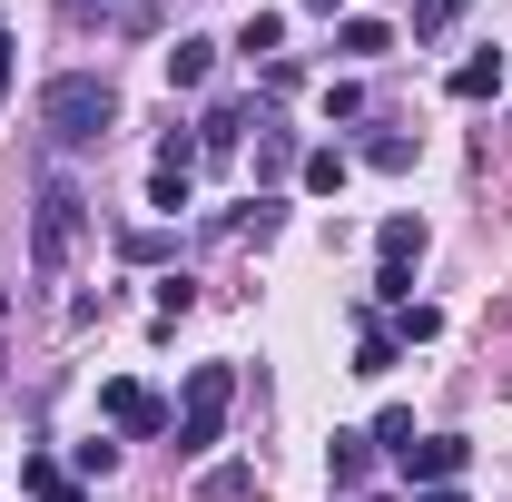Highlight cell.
<instances>
[{
	"label": "cell",
	"mask_w": 512,
	"mask_h": 502,
	"mask_svg": "<svg viewBox=\"0 0 512 502\" xmlns=\"http://www.w3.org/2000/svg\"><path fill=\"white\" fill-rule=\"evenodd\" d=\"M0 99H10V30H0Z\"/></svg>",
	"instance_id": "d4e9b609"
},
{
	"label": "cell",
	"mask_w": 512,
	"mask_h": 502,
	"mask_svg": "<svg viewBox=\"0 0 512 502\" xmlns=\"http://www.w3.org/2000/svg\"><path fill=\"white\" fill-rule=\"evenodd\" d=\"M99 414H109L119 434H168V404H158L138 375H109V384H99Z\"/></svg>",
	"instance_id": "5b68a950"
},
{
	"label": "cell",
	"mask_w": 512,
	"mask_h": 502,
	"mask_svg": "<svg viewBox=\"0 0 512 502\" xmlns=\"http://www.w3.org/2000/svg\"><path fill=\"white\" fill-rule=\"evenodd\" d=\"M394 355H404V345H394V325L365 306V315H355V375H394Z\"/></svg>",
	"instance_id": "30bf717a"
},
{
	"label": "cell",
	"mask_w": 512,
	"mask_h": 502,
	"mask_svg": "<svg viewBox=\"0 0 512 502\" xmlns=\"http://www.w3.org/2000/svg\"><path fill=\"white\" fill-rule=\"evenodd\" d=\"M69 463H79L89 483H109V473H119V443H99V434H89V443H79V453H69Z\"/></svg>",
	"instance_id": "cb8c5ba5"
},
{
	"label": "cell",
	"mask_w": 512,
	"mask_h": 502,
	"mask_svg": "<svg viewBox=\"0 0 512 502\" xmlns=\"http://www.w3.org/2000/svg\"><path fill=\"white\" fill-rule=\"evenodd\" d=\"M463 10H473V0H414V40H444Z\"/></svg>",
	"instance_id": "ac0fdd59"
},
{
	"label": "cell",
	"mask_w": 512,
	"mask_h": 502,
	"mask_svg": "<svg viewBox=\"0 0 512 502\" xmlns=\"http://www.w3.org/2000/svg\"><path fill=\"white\" fill-rule=\"evenodd\" d=\"M306 10H316V20H335V10H345V0H306Z\"/></svg>",
	"instance_id": "4316f807"
},
{
	"label": "cell",
	"mask_w": 512,
	"mask_h": 502,
	"mask_svg": "<svg viewBox=\"0 0 512 502\" xmlns=\"http://www.w3.org/2000/svg\"><path fill=\"white\" fill-rule=\"evenodd\" d=\"M424 502H463V483H444V493H424Z\"/></svg>",
	"instance_id": "83f0119b"
},
{
	"label": "cell",
	"mask_w": 512,
	"mask_h": 502,
	"mask_svg": "<svg viewBox=\"0 0 512 502\" xmlns=\"http://www.w3.org/2000/svg\"><path fill=\"white\" fill-rule=\"evenodd\" d=\"M375 256H384V266H414V256H424V217H414V207H394V217L375 227Z\"/></svg>",
	"instance_id": "7c38bea8"
},
{
	"label": "cell",
	"mask_w": 512,
	"mask_h": 502,
	"mask_svg": "<svg viewBox=\"0 0 512 502\" xmlns=\"http://www.w3.org/2000/svg\"><path fill=\"white\" fill-rule=\"evenodd\" d=\"M365 473H375V434H335L325 443V483H335V493H365Z\"/></svg>",
	"instance_id": "52a82bcc"
},
{
	"label": "cell",
	"mask_w": 512,
	"mask_h": 502,
	"mask_svg": "<svg viewBox=\"0 0 512 502\" xmlns=\"http://www.w3.org/2000/svg\"><path fill=\"white\" fill-rule=\"evenodd\" d=\"M40 128H50L60 148H99V138L119 128V89H109L99 69H60V79L40 89Z\"/></svg>",
	"instance_id": "6da1fadb"
},
{
	"label": "cell",
	"mask_w": 512,
	"mask_h": 502,
	"mask_svg": "<svg viewBox=\"0 0 512 502\" xmlns=\"http://www.w3.org/2000/svg\"><path fill=\"white\" fill-rule=\"evenodd\" d=\"M365 434H375V453H404V443H414V414H404V404H384Z\"/></svg>",
	"instance_id": "ffe728a7"
},
{
	"label": "cell",
	"mask_w": 512,
	"mask_h": 502,
	"mask_svg": "<svg viewBox=\"0 0 512 502\" xmlns=\"http://www.w3.org/2000/svg\"><path fill=\"white\" fill-rule=\"evenodd\" d=\"M158 256H178L168 227H128V266H158Z\"/></svg>",
	"instance_id": "44dd1931"
},
{
	"label": "cell",
	"mask_w": 512,
	"mask_h": 502,
	"mask_svg": "<svg viewBox=\"0 0 512 502\" xmlns=\"http://www.w3.org/2000/svg\"><path fill=\"white\" fill-rule=\"evenodd\" d=\"M375 502H404V493H375Z\"/></svg>",
	"instance_id": "f1b7e54d"
},
{
	"label": "cell",
	"mask_w": 512,
	"mask_h": 502,
	"mask_svg": "<svg viewBox=\"0 0 512 502\" xmlns=\"http://www.w3.org/2000/svg\"><path fill=\"white\" fill-rule=\"evenodd\" d=\"M365 168L404 178V168H414V138H404V128H375V138H365Z\"/></svg>",
	"instance_id": "9a60e30c"
},
{
	"label": "cell",
	"mask_w": 512,
	"mask_h": 502,
	"mask_svg": "<svg viewBox=\"0 0 512 502\" xmlns=\"http://www.w3.org/2000/svg\"><path fill=\"white\" fill-rule=\"evenodd\" d=\"M207 79H217V40H207V30H188V40L168 50V89H207Z\"/></svg>",
	"instance_id": "8fae6325"
},
{
	"label": "cell",
	"mask_w": 512,
	"mask_h": 502,
	"mask_svg": "<svg viewBox=\"0 0 512 502\" xmlns=\"http://www.w3.org/2000/svg\"><path fill=\"white\" fill-rule=\"evenodd\" d=\"M79 10H119V20H128V10H138V0H79Z\"/></svg>",
	"instance_id": "484cf974"
},
{
	"label": "cell",
	"mask_w": 512,
	"mask_h": 502,
	"mask_svg": "<svg viewBox=\"0 0 512 502\" xmlns=\"http://www.w3.org/2000/svg\"><path fill=\"white\" fill-rule=\"evenodd\" d=\"M197 502H256V463H217V473L197 483Z\"/></svg>",
	"instance_id": "5bb4252c"
},
{
	"label": "cell",
	"mask_w": 512,
	"mask_h": 502,
	"mask_svg": "<svg viewBox=\"0 0 512 502\" xmlns=\"http://www.w3.org/2000/svg\"><path fill=\"white\" fill-rule=\"evenodd\" d=\"M384 325H394V345H434V335H444V315H434V306H394Z\"/></svg>",
	"instance_id": "2e32d148"
},
{
	"label": "cell",
	"mask_w": 512,
	"mask_h": 502,
	"mask_svg": "<svg viewBox=\"0 0 512 502\" xmlns=\"http://www.w3.org/2000/svg\"><path fill=\"white\" fill-rule=\"evenodd\" d=\"M345 188V148H306V197H335Z\"/></svg>",
	"instance_id": "e0dca14e"
},
{
	"label": "cell",
	"mask_w": 512,
	"mask_h": 502,
	"mask_svg": "<svg viewBox=\"0 0 512 502\" xmlns=\"http://www.w3.org/2000/svg\"><path fill=\"white\" fill-rule=\"evenodd\" d=\"M20 493H30V502H89V483H79V473H60L50 453H20Z\"/></svg>",
	"instance_id": "ba28073f"
},
{
	"label": "cell",
	"mask_w": 512,
	"mask_h": 502,
	"mask_svg": "<svg viewBox=\"0 0 512 502\" xmlns=\"http://www.w3.org/2000/svg\"><path fill=\"white\" fill-rule=\"evenodd\" d=\"M227 414H237V365H188V394H178V414H168L178 463H197L207 443L227 434Z\"/></svg>",
	"instance_id": "7a4b0ae2"
},
{
	"label": "cell",
	"mask_w": 512,
	"mask_h": 502,
	"mask_svg": "<svg viewBox=\"0 0 512 502\" xmlns=\"http://www.w3.org/2000/svg\"><path fill=\"white\" fill-rule=\"evenodd\" d=\"M384 50H394L384 20H335V60H384Z\"/></svg>",
	"instance_id": "4fadbf2b"
},
{
	"label": "cell",
	"mask_w": 512,
	"mask_h": 502,
	"mask_svg": "<svg viewBox=\"0 0 512 502\" xmlns=\"http://www.w3.org/2000/svg\"><path fill=\"white\" fill-rule=\"evenodd\" d=\"M276 40H286V20H276V10H256L247 30H237V50H247V60H276Z\"/></svg>",
	"instance_id": "d6986e66"
},
{
	"label": "cell",
	"mask_w": 512,
	"mask_h": 502,
	"mask_svg": "<svg viewBox=\"0 0 512 502\" xmlns=\"http://www.w3.org/2000/svg\"><path fill=\"white\" fill-rule=\"evenodd\" d=\"M79 227H89V197L69 188V178H50L40 207H30V266H40V276H60L69 256H79Z\"/></svg>",
	"instance_id": "3957f363"
},
{
	"label": "cell",
	"mask_w": 512,
	"mask_h": 502,
	"mask_svg": "<svg viewBox=\"0 0 512 502\" xmlns=\"http://www.w3.org/2000/svg\"><path fill=\"white\" fill-rule=\"evenodd\" d=\"M394 473H404L414 493H444V483L473 473V443H463V434H414L404 453H394Z\"/></svg>",
	"instance_id": "277c9868"
},
{
	"label": "cell",
	"mask_w": 512,
	"mask_h": 502,
	"mask_svg": "<svg viewBox=\"0 0 512 502\" xmlns=\"http://www.w3.org/2000/svg\"><path fill=\"white\" fill-rule=\"evenodd\" d=\"M247 128H266V119H256V99H217V109L197 119V158H227Z\"/></svg>",
	"instance_id": "8992f818"
},
{
	"label": "cell",
	"mask_w": 512,
	"mask_h": 502,
	"mask_svg": "<svg viewBox=\"0 0 512 502\" xmlns=\"http://www.w3.org/2000/svg\"><path fill=\"white\" fill-rule=\"evenodd\" d=\"M188 306H197V286H188V276H158V335H168V325H178Z\"/></svg>",
	"instance_id": "7402d4cb"
},
{
	"label": "cell",
	"mask_w": 512,
	"mask_h": 502,
	"mask_svg": "<svg viewBox=\"0 0 512 502\" xmlns=\"http://www.w3.org/2000/svg\"><path fill=\"white\" fill-rule=\"evenodd\" d=\"M444 89H453V99H493V89H512V60H503V50H473V60H453Z\"/></svg>",
	"instance_id": "9c48e42d"
},
{
	"label": "cell",
	"mask_w": 512,
	"mask_h": 502,
	"mask_svg": "<svg viewBox=\"0 0 512 502\" xmlns=\"http://www.w3.org/2000/svg\"><path fill=\"white\" fill-rule=\"evenodd\" d=\"M335 119H365V89H355V79H325V128Z\"/></svg>",
	"instance_id": "603a6c76"
}]
</instances>
